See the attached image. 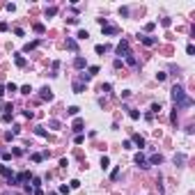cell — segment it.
<instances>
[{
  "mask_svg": "<svg viewBox=\"0 0 195 195\" xmlns=\"http://www.w3.org/2000/svg\"><path fill=\"white\" fill-rule=\"evenodd\" d=\"M0 159H2V161H9V159H12V151H0Z\"/></svg>",
  "mask_w": 195,
  "mask_h": 195,
  "instance_id": "38",
  "label": "cell"
},
{
  "mask_svg": "<svg viewBox=\"0 0 195 195\" xmlns=\"http://www.w3.org/2000/svg\"><path fill=\"white\" fill-rule=\"evenodd\" d=\"M124 60H126V64H131V67H135V64H138V57H135V55H126V57H124Z\"/></svg>",
  "mask_w": 195,
  "mask_h": 195,
  "instance_id": "22",
  "label": "cell"
},
{
  "mask_svg": "<svg viewBox=\"0 0 195 195\" xmlns=\"http://www.w3.org/2000/svg\"><path fill=\"white\" fill-rule=\"evenodd\" d=\"M122 64H124V62H122V60H119V57H117L115 62H113V67H115V69H119V67H122Z\"/></svg>",
  "mask_w": 195,
  "mask_h": 195,
  "instance_id": "53",
  "label": "cell"
},
{
  "mask_svg": "<svg viewBox=\"0 0 195 195\" xmlns=\"http://www.w3.org/2000/svg\"><path fill=\"white\" fill-rule=\"evenodd\" d=\"M85 87H87V85H85L83 80H73V94H83Z\"/></svg>",
  "mask_w": 195,
  "mask_h": 195,
  "instance_id": "9",
  "label": "cell"
},
{
  "mask_svg": "<svg viewBox=\"0 0 195 195\" xmlns=\"http://www.w3.org/2000/svg\"><path fill=\"white\" fill-rule=\"evenodd\" d=\"M30 159L35 161V163H41V161H44V151H35V154H30Z\"/></svg>",
  "mask_w": 195,
  "mask_h": 195,
  "instance_id": "15",
  "label": "cell"
},
{
  "mask_svg": "<svg viewBox=\"0 0 195 195\" xmlns=\"http://www.w3.org/2000/svg\"><path fill=\"white\" fill-rule=\"evenodd\" d=\"M97 23H99L101 28H103V25H108V18H97Z\"/></svg>",
  "mask_w": 195,
  "mask_h": 195,
  "instance_id": "47",
  "label": "cell"
},
{
  "mask_svg": "<svg viewBox=\"0 0 195 195\" xmlns=\"http://www.w3.org/2000/svg\"><path fill=\"white\" fill-rule=\"evenodd\" d=\"M133 142H135V147H145V138H142V135H138V133H133Z\"/></svg>",
  "mask_w": 195,
  "mask_h": 195,
  "instance_id": "14",
  "label": "cell"
},
{
  "mask_svg": "<svg viewBox=\"0 0 195 195\" xmlns=\"http://www.w3.org/2000/svg\"><path fill=\"white\" fill-rule=\"evenodd\" d=\"M126 113H129L131 119H140V113H138V110H133V108H126Z\"/></svg>",
  "mask_w": 195,
  "mask_h": 195,
  "instance_id": "24",
  "label": "cell"
},
{
  "mask_svg": "<svg viewBox=\"0 0 195 195\" xmlns=\"http://www.w3.org/2000/svg\"><path fill=\"white\" fill-rule=\"evenodd\" d=\"M32 195H44V191H41V188H35V191H32Z\"/></svg>",
  "mask_w": 195,
  "mask_h": 195,
  "instance_id": "54",
  "label": "cell"
},
{
  "mask_svg": "<svg viewBox=\"0 0 195 195\" xmlns=\"http://www.w3.org/2000/svg\"><path fill=\"white\" fill-rule=\"evenodd\" d=\"M7 92H5V85H0V97H5Z\"/></svg>",
  "mask_w": 195,
  "mask_h": 195,
  "instance_id": "55",
  "label": "cell"
},
{
  "mask_svg": "<svg viewBox=\"0 0 195 195\" xmlns=\"http://www.w3.org/2000/svg\"><path fill=\"white\" fill-rule=\"evenodd\" d=\"M67 23H69V25H78L80 18H76V16H73V18H67Z\"/></svg>",
  "mask_w": 195,
  "mask_h": 195,
  "instance_id": "41",
  "label": "cell"
},
{
  "mask_svg": "<svg viewBox=\"0 0 195 195\" xmlns=\"http://www.w3.org/2000/svg\"><path fill=\"white\" fill-rule=\"evenodd\" d=\"M5 92H9V94H12V92H18V87L14 85V83H7V85H5Z\"/></svg>",
  "mask_w": 195,
  "mask_h": 195,
  "instance_id": "30",
  "label": "cell"
},
{
  "mask_svg": "<svg viewBox=\"0 0 195 195\" xmlns=\"http://www.w3.org/2000/svg\"><path fill=\"white\" fill-rule=\"evenodd\" d=\"M133 163H135L138 168H142V170H147V168H149V165H147V159H145V154H142V151H138V154L133 156Z\"/></svg>",
  "mask_w": 195,
  "mask_h": 195,
  "instance_id": "4",
  "label": "cell"
},
{
  "mask_svg": "<svg viewBox=\"0 0 195 195\" xmlns=\"http://www.w3.org/2000/svg\"><path fill=\"white\" fill-rule=\"evenodd\" d=\"M131 145H133L131 140H124V142H122V147H124V149H131Z\"/></svg>",
  "mask_w": 195,
  "mask_h": 195,
  "instance_id": "52",
  "label": "cell"
},
{
  "mask_svg": "<svg viewBox=\"0 0 195 195\" xmlns=\"http://www.w3.org/2000/svg\"><path fill=\"white\" fill-rule=\"evenodd\" d=\"M55 14H57V7H48V9H46V16H48V18L55 16Z\"/></svg>",
  "mask_w": 195,
  "mask_h": 195,
  "instance_id": "33",
  "label": "cell"
},
{
  "mask_svg": "<svg viewBox=\"0 0 195 195\" xmlns=\"http://www.w3.org/2000/svg\"><path fill=\"white\" fill-rule=\"evenodd\" d=\"M51 195H57V193H51Z\"/></svg>",
  "mask_w": 195,
  "mask_h": 195,
  "instance_id": "57",
  "label": "cell"
},
{
  "mask_svg": "<svg viewBox=\"0 0 195 195\" xmlns=\"http://www.w3.org/2000/svg\"><path fill=\"white\" fill-rule=\"evenodd\" d=\"M32 28H35V32H37V35H44V32H46L44 23H35V25H32Z\"/></svg>",
  "mask_w": 195,
  "mask_h": 195,
  "instance_id": "25",
  "label": "cell"
},
{
  "mask_svg": "<svg viewBox=\"0 0 195 195\" xmlns=\"http://www.w3.org/2000/svg\"><path fill=\"white\" fill-rule=\"evenodd\" d=\"M67 113H69V115H73V117H76V115H78V113H80V108H78V106H69V108H67Z\"/></svg>",
  "mask_w": 195,
  "mask_h": 195,
  "instance_id": "28",
  "label": "cell"
},
{
  "mask_svg": "<svg viewBox=\"0 0 195 195\" xmlns=\"http://www.w3.org/2000/svg\"><path fill=\"white\" fill-rule=\"evenodd\" d=\"M69 191H71V188L67 186V184H62V186L57 188V195H67V193H69Z\"/></svg>",
  "mask_w": 195,
  "mask_h": 195,
  "instance_id": "31",
  "label": "cell"
},
{
  "mask_svg": "<svg viewBox=\"0 0 195 195\" xmlns=\"http://www.w3.org/2000/svg\"><path fill=\"white\" fill-rule=\"evenodd\" d=\"M170 97H172V101H175V108H191L193 106V99L186 97V92H184L181 85H172Z\"/></svg>",
  "mask_w": 195,
  "mask_h": 195,
  "instance_id": "1",
  "label": "cell"
},
{
  "mask_svg": "<svg viewBox=\"0 0 195 195\" xmlns=\"http://www.w3.org/2000/svg\"><path fill=\"white\" fill-rule=\"evenodd\" d=\"M83 126H85V122H83V119H76V122H73V126H71V131L76 133V135H78V133H83Z\"/></svg>",
  "mask_w": 195,
  "mask_h": 195,
  "instance_id": "11",
  "label": "cell"
},
{
  "mask_svg": "<svg viewBox=\"0 0 195 195\" xmlns=\"http://www.w3.org/2000/svg\"><path fill=\"white\" fill-rule=\"evenodd\" d=\"M138 39H140L145 46H156L159 44V37H151V35H138Z\"/></svg>",
  "mask_w": 195,
  "mask_h": 195,
  "instance_id": "5",
  "label": "cell"
},
{
  "mask_svg": "<svg viewBox=\"0 0 195 195\" xmlns=\"http://www.w3.org/2000/svg\"><path fill=\"white\" fill-rule=\"evenodd\" d=\"M163 163V156L161 154H151L149 159H147V165H161Z\"/></svg>",
  "mask_w": 195,
  "mask_h": 195,
  "instance_id": "7",
  "label": "cell"
},
{
  "mask_svg": "<svg viewBox=\"0 0 195 195\" xmlns=\"http://www.w3.org/2000/svg\"><path fill=\"white\" fill-rule=\"evenodd\" d=\"M83 140H85V135H83V133H78V135H76V145H80Z\"/></svg>",
  "mask_w": 195,
  "mask_h": 195,
  "instance_id": "51",
  "label": "cell"
},
{
  "mask_svg": "<svg viewBox=\"0 0 195 195\" xmlns=\"http://www.w3.org/2000/svg\"><path fill=\"white\" fill-rule=\"evenodd\" d=\"M101 30H103V35H117V32H119V28H117V25H103Z\"/></svg>",
  "mask_w": 195,
  "mask_h": 195,
  "instance_id": "13",
  "label": "cell"
},
{
  "mask_svg": "<svg viewBox=\"0 0 195 195\" xmlns=\"http://www.w3.org/2000/svg\"><path fill=\"white\" fill-rule=\"evenodd\" d=\"M119 14H122V16H129V7H119Z\"/></svg>",
  "mask_w": 195,
  "mask_h": 195,
  "instance_id": "49",
  "label": "cell"
},
{
  "mask_svg": "<svg viewBox=\"0 0 195 195\" xmlns=\"http://www.w3.org/2000/svg\"><path fill=\"white\" fill-rule=\"evenodd\" d=\"M12 154H14V156H23V154H25V149H21V147H14V149H12Z\"/></svg>",
  "mask_w": 195,
  "mask_h": 195,
  "instance_id": "34",
  "label": "cell"
},
{
  "mask_svg": "<svg viewBox=\"0 0 195 195\" xmlns=\"http://www.w3.org/2000/svg\"><path fill=\"white\" fill-rule=\"evenodd\" d=\"M110 89H113V85H110V83H103V85H101V92H110Z\"/></svg>",
  "mask_w": 195,
  "mask_h": 195,
  "instance_id": "42",
  "label": "cell"
},
{
  "mask_svg": "<svg viewBox=\"0 0 195 195\" xmlns=\"http://www.w3.org/2000/svg\"><path fill=\"white\" fill-rule=\"evenodd\" d=\"M32 188H41V179L39 177H32Z\"/></svg>",
  "mask_w": 195,
  "mask_h": 195,
  "instance_id": "37",
  "label": "cell"
},
{
  "mask_svg": "<svg viewBox=\"0 0 195 195\" xmlns=\"http://www.w3.org/2000/svg\"><path fill=\"white\" fill-rule=\"evenodd\" d=\"M0 175H2V177H7V181H9L12 177H14V172H12V168H7L5 163H0Z\"/></svg>",
  "mask_w": 195,
  "mask_h": 195,
  "instance_id": "10",
  "label": "cell"
},
{
  "mask_svg": "<svg viewBox=\"0 0 195 195\" xmlns=\"http://www.w3.org/2000/svg\"><path fill=\"white\" fill-rule=\"evenodd\" d=\"M161 25H163V28H170V25H172V18H170V16H163V18H161Z\"/></svg>",
  "mask_w": 195,
  "mask_h": 195,
  "instance_id": "27",
  "label": "cell"
},
{
  "mask_svg": "<svg viewBox=\"0 0 195 195\" xmlns=\"http://www.w3.org/2000/svg\"><path fill=\"white\" fill-rule=\"evenodd\" d=\"M87 37H89V32H87V30H78L76 39H80V41H83V39H87Z\"/></svg>",
  "mask_w": 195,
  "mask_h": 195,
  "instance_id": "29",
  "label": "cell"
},
{
  "mask_svg": "<svg viewBox=\"0 0 195 195\" xmlns=\"http://www.w3.org/2000/svg\"><path fill=\"white\" fill-rule=\"evenodd\" d=\"M14 35H16V37H23L25 32H23V28H16V30H14Z\"/></svg>",
  "mask_w": 195,
  "mask_h": 195,
  "instance_id": "48",
  "label": "cell"
},
{
  "mask_svg": "<svg viewBox=\"0 0 195 195\" xmlns=\"http://www.w3.org/2000/svg\"><path fill=\"white\" fill-rule=\"evenodd\" d=\"M161 113V103H151V108H149V115H159Z\"/></svg>",
  "mask_w": 195,
  "mask_h": 195,
  "instance_id": "26",
  "label": "cell"
},
{
  "mask_svg": "<svg viewBox=\"0 0 195 195\" xmlns=\"http://www.w3.org/2000/svg\"><path fill=\"white\" fill-rule=\"evenodd\" d=\"M117 177H119V168H115L113 172H110V179H117Z\"/></svg>",
  "mask_w": 195,
  "mask_h": 195,
  "instance_id": "46",
  "label": "cell"
},
{
  "mask_svg": "<svg viewBox=\"0 0 195 195\" xmlns=\"http://www.w3.org/2000/svg\"><path fill=\"white\" fill-rule=\"evenodd\" d=\"M186 163V156L184 154H175V165H184Z\"/></svg>",
  "mask_w": 195,
  "mask_h": 195,
  "instance_id": "20",
  "label": "cell"
},
{
  "mask_svg": "<svg viewBox=\"0 0 195 195\" xmlns=\"http://www.w3.org/2000/svg\"><path fill=\"white\" fill-rule=\"evenodd\" d=\"M2 108H5V103H2V101H0V110H2Z\"/></svg>",
  "mask_w": 195,
  "mask_h": 195,
  "instance_id": "56",
  "label": "cell"
},
{
  "mask_svg": "<svg viewBox=\"0 0 195 195\" xmlns=\"http://www.w3.org/2000/svg\"><path fill=\"white\" fill-rule=\"evenodd\" d=\"M154 28H156V23H154V21H149V23H147V25H145V32H151V30H154Z\"/></svg>",
  "mask_w": 195,
  "mask_h": 195,
  "instance_id": "40",
  "label": "cell"
},
{
  "mask_svg": "<svg viewBox=\"0 0 195 195\" xmlns=\"http://www.w3.org/2000/svg\"><path fill=\"white\" fill-rule=\"evenodd\" d=\"M99 71H101V69H99L97 64H94V67H87V76H89V78H94V76H97Z\"/></svg>",
  "mask_w": 195,
  "mask_h": 195,
  "instance_id": "23",
  "label": "cell"
},
{
  "mask_svg": "<svg viewBox=\"0 0 195 195\" xmlns=\"http://www.w3.org/2000/svg\"><path fill=\"white\" fill-rule=\"evenodd\" d=\"M78 186H80L78 179H71V181H69V188H78Z\"/></svg>",
  "mask_w": 195,
  "mask_h": 195,
  "instance_id": "43",
  "label": "cell"
},
{
  "mask_svg": "<svg viewBox=\"0 0 195 195\" xmlns=\"http://www.w3.org/2000/svg\"><path fill=\"white\" fill-rule=\"evenodd\" d=\"M7 21H0V32H7Z\"/></svg>",
  "mask_w": 195,
  "mask_h": 195,
  "instance_id": "45",
  "label": "cell"
},
{
  "mask_svg": "<svg viewBox=\"0 0 195 195\" xmlns=\"http://www.w3.org/2000/svg\"><path fill=\"white\" fill-rule=\"evenodd\" d=\"M14 60H16V67H21V69L25 67V57H23L21 53H16V55H14Z\"/></svg>",
  "mask_w": 195,
  "mask_h": 195,
  "instance_id": "17",
  "label": "cell"
},
{
  "mask_svg": "<svg viewBox=\"0 0 195 195\" xmlns=\"http://www.w3.org/2000/svg\"><path fill=\"white\" fill-rule=\"evenodd\" d=\"M106 51H108V46H106V44H97V46H94V53H97V55H103Z\"/></svg>",
  "mask_w": 195,
  "mask_h": 195,
  "instance_id": "19",
  "label": "cell"
},
{
  "mask_svg": "<svg viewBox=\"0 0 195 195\" xmlns=\"http://www.w3.org/2000/svg\"><path fill=\"white\" fill-rule=\"evenodd\" d=\"M18 92H21V94H25V97H30V94H32V87H30V85H21Z\"/></svg>",
  "mask_w": 195,
  "mask_h": 195,
  "instance_id": "21",
  "label": "cell"
},
{
  "mask_svg": "<svg viewBox=\"0 0 195 195\" xmlns=\"http://www.w3.org/2000/svg\"><path fill=\"white\" fill-rule=\"evenodd\" d=\"M39 99H41V101H53V99H55L53 89L48 87V85H46V87H41V89H39Z\"/></svg>",
  "mask_w": 195,
  "mask_h": 195,
  "instance_id": "3",
  "label": "cell"
},
{
  "mask_svg": "<svg viewBox=\"0 0 195 195\" xmlns=\"http://www.w3.org/2000/svg\"><path fill=\"white\" fill-rule=\"evenodd\" d=\"M48 129H53V131H60V129H62V124H60L57 119H48Z\"/></svg>",
  "mask_w": 195,
  "mask_h": 195,
  "instance_id": "16",
  "label": "cell"
},
{
  "mask_svg": "<svg viewBox=\"0 0 195 195\" xmlns=\"http://www.w3.org/2000/svg\"><path fill=\"white\" fill-rule=\"evenodd\" d=\"M0 119H2L5 124H7V122H12V113H2V117H0Z\"/></svg>",
  "mask_w": 195,
  "mask_h": 195,
  "instance_id": "39",
  "label": "cell"
},
{
  "mask_svg": "<svg viewBox=\"0 0 195 195\" xmlns=\"http://www.w3.org/2000/svg\"><path fill=\"white\" fill-rule=\"evenodd\" d=\"M186 53H188V55H195V46H193V44L186 46Z\"/></svg>",
  "mask_w": 195,
  "mask_h": 195,
  "instance_id": "44",
  "label": "cell"
},
{
  "mask_svg": "<svg viewBox=\"0 0 195 195\" xmlns=\"http://www.w3.org/2000/svg\"><path fill=\"white\" fill-rule=\"evenodd\" d=\"M156 80H159V83L168 80V73H165V71H159V73H156Z\"/></svg>",
  "mask_w": 195,
  "mask_h": 195,
  "instance_id": "32",
  "label": "cell"
},
{
  "mask_svg": "<svg viewBox=\"0 0 195 195\" xmlns=\"http://www.w3.org/2000/svg\"><path fill=\"white\" fill-rule=\"evenodd\" d=\"M108 165H110V161H108V156H101V168L108 170Z\"/></svg>",
  "mask_w": 195,
  "mask_h": 195,
  "instance_id": "35",
  "label": "cell"
},
{
  "mask_svg": "<svg viewBox=\"0 0 195 195\" xmlns=\"http://www.w3.org/2000/svg\"><path fill=\"white\" fill-rule=\"evenodd\" d=\"M23 117H35V113H32V110L28 108V110H23Z\"/></svg>",
  "mask_w": 195,
  "mask_h": 195,
  "instance_id": "50",
  "label": "cell"
},
{
  "mask_svg": "<svg viewBox=\"0 0 195 195\" xmlns=\"http://www.w3.org/2000/svg\"><path fill=\"white\" fill-rule=\"evenodd\" d=\"M41 44V39H35V41H28L25 46H23V51H25V53H30V51H35L37 46Z\"/></svg>",
  "mask_w": 195,
  "mask_h": 195,
  "instance_id": "12",
  "label": "cell"
},
{
  "mask_svg": "<svg viewBox=\"0 0 195 195\" xmlns=\"http://www.w3.org/2000/svg\"><path fill=\"white\" fill-rule=\"evenodd\" d=\"M57 69H60V62L55 60V62H53V71H51V76H53V78H55V76H57Z\"/></svg>",
  "mask_w": 195,
  "mask_h": 195,
  "instance_id": "36",
  "label": "cell"
},
{
  "mask_svg": "<svg viewBox=\"0 0 195 195\" xmlns=\"http://www.w3.org/2000/svg\"><path fill=\"white\" fill-rule=\"evenodd\" d=\"M35 133L39 135V138H48V131H46L44 126H35Z\"/></svg>",
  "mask_w": 195,
  "mask_h": 195,
  "instance_id": "18",
  "label": "cell"
},
{
  "mask_svg": "<svg viewBox=\"0 0 195 195\" xmlns=\"http://www.w3.org/2000/svg\"><path fill=\"white\" fill-rule=\"evenodd\" d=\"M115 53L119 55V60H122V57H126V55H131V48H129V39H122V41L117 44Z\"/></svg>",
  "mask_w": 195,
  "mask_h": 195,
  "instance_id": "2",
  "label": "cell"
},
{
  "mask_svg": "<svg viewBox=\"0 0 195 195\" xmlns=\"http://www.w3.org/2000/svg\"><path fill=\"white\" fill-rule=\"evenodd\" d=\"M73 67H76V69H85V67H87V60H85L83 55H76V57H73Z\"/></svg>",
  "mask_w": 195,
  "mask_h": 195,
  "instance_id": "6",
  "label": "cell"
},
{
  "mask_svg": "<svg viewBox=\"0 0 195 195\" xmlns=\"http://www.w3.org/2000/svg\"><path fill=\"white\" fill-rule=\"evenodd\" d=\"M67 48H69L71 53H78V41L73 37H67Z\"/></svg>",
  "mask_w": 195,
  "mask_h": 195,
  "instance_id": "8",
  "label": "cell"
}]
</instances>
